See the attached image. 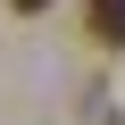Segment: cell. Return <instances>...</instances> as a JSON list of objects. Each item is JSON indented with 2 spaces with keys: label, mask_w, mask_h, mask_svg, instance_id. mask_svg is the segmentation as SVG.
Instances as JSON below:
<instances>
[{
  "label": "cell",
  "mask_w": 125,
  "mask_h": 125,
  "mask_svg": "<svg viewBox=\"0 0 125 125\" xmlns=\"http://www.w3.org/2000/svg\"><path fill=\"white\" fill-rule=\"evenodd\" d=\"M83 25H92V42L125 50V0H83Z\"/></svg>",
  "instance_id": "cell-1"
},
{
  "label": "cell",
  "mask_w": 125,
  "mask_h": 125,
  "mask_svg": "<svg viewBox=\"0 0 125 125\" xmlns=\"http://www.w3.org/2000/svg\"><path fill=\"white\" fill-rule=\"evenodd\" d=\"M9 9H17V17H42V9H50V0H9Z\"/></svg>",
  "instance_id": "cell-2"
}]
</instances>
